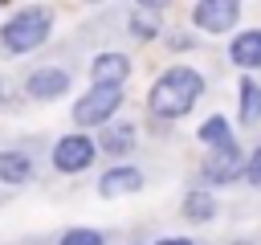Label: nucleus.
I'll return each mask as SVG.
<instances>
[{"instance_id": "obj_9", "label": "nucleus", "mask_w": 261, "mask_h": 245, "mask_svg": "<svg viewBox=\"0 0 261 245\" xmlns=\"http://www.w3.org/2000/svg\"><path fill=\"white\" fill-rule=\"evenodd\" d=\"M24 90H29L33 98H61V94L69 90V74H65V69H37V74H29Z\"/></svg>"}, {"instance_id": "obj_18", "label": "nucleus", "mask_w": 261, "mask_h": 245, "mask_svg": "<svg viewBox=\"0 0 261 245\" xmlns=\"http://www.w3.org/2000/svg\"><path fill=\"white\" fill-rule=\"evenodd\" d=\"M245 180H249L253 188H261V147L249 155V163H245Z\"/></svg>"}, {"instance_id": "obj_15", "label": "nucleus", "mask_w": 261, "mask_h": 245, "mask_svg": "<svg viewBox=\"0 0 261 245\" xmlns=\"http://www.w3.org/2000/svg\"><path fill=\"white\" fill-rule=\"evenodd\" d=\"M200 139H204V143L216 151V147H228V143H232V131H228V122H224L220 114H212V118L200 127Z\"/></svg>"}, {"instance_id": "obj_6", "label": "nucleus", "mask_w": 261, "mask_h": 245, "mask_svg": "<svg viewBox=\"0 0 261 245\" xmlns=\"http://www.w3.org/2000/svg\"><path fill=\"white\" fill-rule=\"evenodd\" d=\"M204 176H208L212 184H232L237 176H245V155H241V147H237V143L216 147V151L204 159Z\"/></svg>"}, {"instance_id": "obj_8", "label": "nucleus", "mask_w": 261, "mask_h": 245, "mask_svg": "<svg viewBox=\"0 0 261 245\" xmlns=\"http://www.w3.org/2000/svg\"><path fill=\"white\" fill-rule=\"evenodd\" d=\"M228 57H232V65H241V69H261V29L237 33L232 45H228Z\"/></svg>"}, {"instance_id": "obj_13", "label": "nucleus", "mask_w": 261, "mask_h": 245, "mask_svg": "<svg viewBox=\"0 0 261 245\" xmlns=\"http://www.w3.org/2000/svg\"><path fill=\"white\" fill-rule=\"evenodd\" d=\"M130 33L135 37H155L159 33V4H139L135 12H130Z\"/></svg>"}, {"instance_id": "obj_7", "label": "nucleus", "mask_w": 261, "mask_h": 245, "mask_svg": "<svg viewBox=\"0 0 261 245\" xmlns=\"http://www.w3.org/2000/svg\"><path fill=\"white\" fill-rule=\"evenodd\" d=\"M126 74H130V61H126L122 53H98V57H94V65H90L94 86H118V90H122Z\"/></svg>"}, {"instance_id": "obj_19", "label": "nucleus", "mask_w": 261, "mask_h": 245, "mask_svg": "<svg viewBox=\"0 0 261 245\" xmlns=\"http://www.w3.org/2000/svg\"><path fill=\"white\" fill-rule=\"evenodd\" d=\"M159 245H192L188 237H167V241H159Z\"/></svg>"}, {"instance_id": "obj_10", "label": "nucleus", "mask_w": 261, "mask_h": 245, "mask_svg": "<svg viewBox=\"0 0 261 245\" xmlns=\"http://www.w3.org/2000/svg\"><path fill=\"white\" fill-rule=\"evenodd\" d=\"M143 188V172L139 167H110L102 180H98V192L102 196H126V192H139Z\"/></svg>"}, {"instance_id": "obj_11", "label": "nucleus", "mask_w": 261, "mask_h": 245, "mask_svg": "<svg viewBox=\"0 0 261 245\" xmlns=\"http://www.w3.org/2000/svg\"><path fill=\"white\" fill-rule=\"evenodd\" d=\"M102 147H106L110 155H126V151L135 147V127H130V122L106 127V131H102Z\"/></svg>"}, {"instance_id": "obj_1", "label": "nucleus", "mask_w": 261, "mask_h": 245, "mask_svg": "<svg viewBox=\"0 0 261 245\" xmlns=\"http://www.w3.org/2000/svg\"><path fill=\"white\" fill-rule=\"evenodd\" d=\"M200 94H204V78H200L192 65H171L167 74L155 78V86H151V94H147V106H151V114H159V118H184V114L196 106Z\"/></svg>"}, {"instance_id": "obj_14", "label": "nucleus", "mask_w": 261, "mask_h": 245, "mask_svg": "<svg viewBox=\"0 0 261 245\" xmlns=\"http://www.w3.org/2000/svg\"><path fill=\"white\" fill-rule=\"evenodd\" d=\"M241 122H261V86L253 78L241 82Z\"/></svg>"}, {"instance_id": "obj_2", "label": "nucleus", "mask_w": 261, "mask_h": 245, "mask_svg": "<svg viewBox=\"0 0 261 245\" xmlns=\"http://www.w3.org/2000/svg\"><path fill=\"white\" fill-rule=\"evenodd\" d=\"M0 37H4V45H8L12 53H29V49H37V45L49 37V12H41V8L16 12V16L0 29Z\"/></svg>"}, {"instance_id": "obj_5", "label": "nucleus", "mask_w": 261, "mask_h": 245, "mask_svg": "<svg viewBox=\"0 0 261 245\" xmlns=\"http://www.w3.org/2000/svg\"><path fill=\"white\" fill-rule=\"evenodd\" d=\"M90 163H94V139H86V135L57 139V147H53V167L57 172H82Z\"/></svg>"}, {"instance_id": "obj_17", "label": "nucleus", "mask_w": 261, "mask_h": 245, "mask_svg": "<svg viewBox=\"0 0 261 245\" xmlns=\"http://www.w3.org/2000/svg\"><path fill=\"white\" fill-rule=\"evenodd\" d=\"M61 245H102V233H94V229H69L61 237Z\"/></svg>"}, {"instance_id": "obj_16", "label": "nucleus", "mask_w": 261, "mask_h": 245, "mask_svg": "<svg viewBox=\"0 0 261 245\" xmlns=\"http://www.w3.org/2000/svg\"><path fill=\"white\" fill-rule=\"evenodd\" d=\"M184 212H188L192 220H212V212H216L212 192H192V196L184 200Z\"/></svg>"}, {"instance_id": "obj_12", "label": "nucleus", "mask_w": 261, "mask_h": 245, "mask_svg": "<svg viewBox=\"0 0 261 245\" xmlns=\"http://www.w3.org/2000/svg\"><path fill=\"white\" fill-rule=\"evenodd\" d=\"M29 172H33L29 155H20V151H0V180H4V184H20V180H29Z\"/></svg>"}, {"instance_id": "obj_20", "label": "nucleus", "mask_w": 261, "mask_h": 245, "mask_svg": "<svg viewBox=\"0 0 261 245\" xmlns=\"http://www.w3.org/2000/svg\"><path fill=\"white\" fill-rule=\"evenodd\" d=\"M237 245H245V241H237Z\"/></svg>"}, {"instance_id": "obj_3", "label": "nucleus", "mask_w": 261, "mask_h": 245, "mask_svg": "<svg viewBox=\"0 0 261 245\" xmlns=\"http://www.w3.org/2000/svg\"><path fill=\"white\" fill-rule=\"evenodd\" d=\"M118 106H122V90H118V86H94L90 94L77 98L73 122H77V127H98V122H106Z\"/></svg>"}, {"instance_id": "obj_4", "label": "nucleus", "mask_w": 261, "mask_h": 245, "mask_svg": "<svg viewBox=\"0 0 261 245\" xmlns=\"http://www.w3.org/2000/svg\"><path fill=\"white\" fill-rule=\"evenodd\" d=\"M241 16V4L237 0H200L192 8V24L204 29V33H228Z\"/></svg>"}]
</instances>
